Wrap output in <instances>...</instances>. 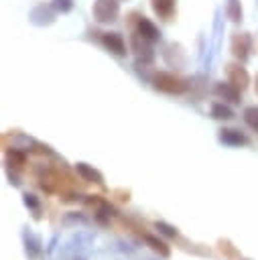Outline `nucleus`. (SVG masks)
Segmentation results:
<instances>
[{
    "instance_id": "obj_14",
    "label": "nucleus",
    "mask_w": 258,
    "mask_h": 260,
    "mask_svg": "<svg viewBox=\"0 0 258 260\" xmlns=\"http://www.w3.org/2000/svg\"><path fill=\"white\" fill-rule=\"evenodd\" d=\"M244 120H246V124H248L252 130L258 132V108H256V106L244 110Z\"/></svg>"
},
{
    "instance_id": "obj_16",
    "label": "nucleus",
    "mask_w": 258,
    "mask_h": 260,
    "mask_svg": "<svg viewBox=\"0 0 258 260\" xmlns=\"http://www.w3.org/2000/svg\"><path fill=\"white\" fill-rule=\"evenodd\" d=\"M156 230H158L160 234H165V236H169V238H175V236H177V230H175L173 225H169V223H165V221H156Z\"/></svg>"
},
{
    "instance_id": "obj_17",
    "label": "nucleus",
    "mask_w": 258,
    "mask_h": 260,
    "mask_svg": "<svg viewBox=\"0 0 258 260\" xmlns=\"http://www.w3.org/2000/svg\"><path fill=\"white\" fill-rule=\"evenodd\" d=\"M55 6L61 10H69L71 8V0H55Z\"/></svg>"
},
{
    "instance_id": "obj_18",
    "label": "nucleus",
    "mask_w": 258,
    "mask_h": 260,
    "mask_svg": "<svg viewBox=\"0 0 258 260\" xmlns=\"http://www.w3.org/2000/svg\"><path fill=\"white\" fill-rule=\"evenodd\" d=\"M24 203H26L28 207H37V205H39V203H37V199H35V195H28V193L24 195Z\"/></svg>"
},
{
    "instance_id": "obj_1",
    "label": "nucleus",
    "mask_w": 258,
    "mask_h": 260,
    "mask_svg": "<svg viewBox=\"0 0 258 260\" xmlns=\"http://www.w3.org/2000/svg\"><path fill=\"white\" fill-rule=\"evenodd\" d=\"M91 14L98 22H114L120 14V2L118 0H93Z\"/></svg>"
},
{
    "instance_id": "obj_4",
    "label": "nucleus",
    "mask_w": 258,
    "mask_h": 260,
    "mask_svg": "<svg viewBox=\"0 0 258 260\" xmlns=\"http://www.w3.org/2000/svg\"><path fill=\"white\" fill-rule=\"evenodd\" d=\"M134 32L140 35L142 39H146L148 43H154V41H158V37H160V32H158V28L154 26V22H152L150 18L138 14V12H136V22H134Z\"/></svg>"
},
{
    "instance_id": "obj_9",
    "label": "nucleus",
    "mask_w": 258,
    "mask_h": 260,
    "mask_svg": "<svg viewBox=\"0 0 258 260\" xmlns=\"http://www.w3.org/2000/svg\"><path fill=\"white\" fill-rule=\"evenodd\" d=\"M75 169H77V173H79L85 181H89V183H98V185H102V183H104L102 173H100V171H95L93 167H89V165H85V162H77V165H75Z\"/></svg>"
},
{
    "instance_id": "obj_6",
    "label": "nucleus",
    "mask_w": 258,
    "mask_h": 260,
    "mask_svg": "<svg viewBox=\"0 0 258 260\" xmlns=\"http://www.w3.org/2000/svg\"><path fill=\"white\" fill-rule=\"evenodd\" d=\"M102 45L116 55H126V43L118 32H102Z\"/></svg>"
},
{
    "instance_id": "obj_12",
    "label": "nucleus",
    "mask_w": 258,
    "mask_h": 260,
    "mask_svg": "<svg viewBox=\"0 0 258 260\" xmlns=\"http://www.w3.org/2000/svg\"><path fill=\"white\" fill-rule=\"evenodd\" d=\"M225 14L232 22H240L242 20V4L240 0H228L225 2Z\"/></svg>"
},
{
    "instance_id": "obj_3",
    "label": "nucleus",
    "mask_w": 258,
    "mask_h": 260,
    "mask_svg": "<svg viewBox=\"0 0 258 260\" xmlns=\"http://www.w3.org/2000/svg\"><path fill=\"white\" fill-rule=\"evenodd\" d=\"M230 49L236 59H240V61L246 59L252 51V37L248 32H234L232 41H230Z\"/></svg>"
},
{
    "instance_id": "obj_11",
    "label": "nucleus",
    "mask_w": 258,
    "mask_h": 260,
    "mask_svg": "<svg viewBox=\"0 0 258 260\" xmlns=\"http://www.w3.org/2000/svg\"><path fill=\"white\" fill-rule=\"evenodd\" d=\"M211 116H213L215 120H232V118H234V112H232V108H228L225 104L215 102V104L211 106Z\"/></svg>"
},
{
    "instance_id": "obj_13",
    "label": "nucleus",
    "mask_w": 258,
    "mask_h": 260,
    "mask_svg": "<svg viewBox=\"0 0 258 260\" xmlns=\"http://www.w3.org/2000/svg\"><path fill=\"white\" fill-rule=\"evenodd\" d=\"M144 240H146V244H148L154 252H158L160 256H169V254H171V250L167 248V244H165L163 240H156L154 236H144Z\"/></svg>"
},
{
    "instance_id": "obj_8",
    "label": "nucleus",
    "mask_w": 258,
    "mask_h": 260,
    "mask_svg": "<svg viewBox=\"0 0 258 260\" xmlns=\"http://www.w3.org/2000/svg\"><path fill=\"white\" fill-rule=\"evenodd\" d=\"M152 10L156 12V16L169 20L175 14V0H150Z\"/></svg>"
},
{
    "instance_id": "obj_15",
    "label": "nucleus",
    "mask_w": 258,
    "mask_h": 260,
    "mask_svg": "<svg viewBox=\"0 0 258 260\" xmlns=\"http://www.w3.org/2000/svg\"><path fill=\"white\" fill-rule=\"evenodd\" d=\"M8 162L14 165V167H22V165H24V152H20V150H10V152H8Z\"/></svg>"
},
{
    "instance_id": "obj_7",
    "label": "nucleus",
    "mask_w": 258,
    "mask_h": 260,
    "mask_svg": "<svg viewBox=\"0 0 258 260\" xmlns=\"http://www.w3.org/2000/svg\"><path fill=\"white\" fill-rule=\"evenodd\" d=\"M215 93H217L219 98L232 102V104H238V102H240V89L234 87L230 81H228V83H223V81L217 83V85H215Z\"/></svg>"
},
{
    "instance_id": "obj_19",
    "label": "nucleus",
    "mask_w": 258,
    "mask_h": 260,
    "mask_svg": "<svg viewBox=\"0 0 258 260\" xmlns=\"http://www.w3.org/2000/svg\"><path fill=\"white\" fill-rule=\"evenodd\" d=\"M256 93H258V77H256Z\"/></svg>"
},
{
    "instance_id": "obj_2",
    "label": "nucleus",
    "mask_w": 258,
    "mask_h": 260,
    "mask_svg": "<svg viewBox=\"0 0 258 260\" xmlns=\"http://www.w3.org/2000/svg\"><path fill=\"white\" fill-rule=\"evenodd\" d=\"M152 83H154V87L158 91H165V93H183L187 89V83L183 79H179L177 75L167 73V71L156 73L154 79H152Z\"/></svg>"
},
{
    "instance_id": "obj_5",
    "label": "nucleus",
    "mask_w": 258,
    "mask_h": 260,
    "mask_svg": "<svg viewBox=\"0 0 258 260\" xmlns=\"http://www.w3.org/2000/svg\"><path fill=\"white\" fill-rule=\"evenodd\" d=\"M225 71H228V81H230L234 87H238L240 91H244V89L248 87V83H250V75H248V71H246L242 65H238V63H230Z\"/></svg>"
},
{
    "instance_id": "obj_10",
    "label": "nucleus",
    "mask_w": 258,
    "mask_h": 260,
    "mask_svg": "<svg viewBox=\"0 0 258 260\" xmlns=\"http://www.w3.org/2000/svg\"><path fill=\"white\" fill-rule=\"evenodd\" d=\"M219 140H221L223 144H230V146H240V144H246V142H248L242 132L230 130V128H228V130H219Z\"/></svg>"
}]
</instances>
